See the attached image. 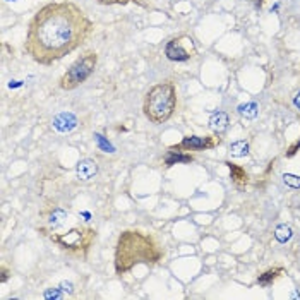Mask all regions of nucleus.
Here are the masks:
<instances>
[{"mask_svg": "<svg viewBox=\"0 0 300 300\" xmlns=\"http://www.w3.org/2000/svg\"><path fill=\"white\" fill-rule=\"evenodd\" d=\"M96 66H98V55H96V52H86V54H82L67 69L66 74L60 78V88L66 91L76 90V88L81 86L93 74Z\"/></svg>", "mask_w": 300, "mask_h": 300, "instance_id": "obj_5", "label": "nucleus"}, {"mask_svg": "<svg viewBox=\"0 0 300 300\" xmlns=\"http://www.w3.org/2000/svg\"><path fill=\"white\" fill-rule=\"evenodd\" d=\"M93 22L70 0L43 6L28 24L24 50L40 66H52L86 43Z\"/></svg>", "mask_w": 300, "mask_h": 300, "instance_id": "obj_1", "label": "nucleus"}, {"mask_svg": "<svg viewBox=\"0 0 300 300\" xmlns=\"http://www.w3.org/2000/svg\"><path fill=\"white\" fill-rule=\"evenodd\" d=\"M264 0H256V7H262Z\"/></svg>", "mask_w": 300, "mask_h": 300, "instance_id": "obj_24", "label": "nucleus"}, {"mask_svg": "<svg viewBox=\"0 0 300 300\" xmlns=\"http://www.w3.org/2000/svg\"><path fill=\"white\" fill-rule=\"evenodd\" d=\"M50 238L60 249L69 252L74 258H86L96 238V230L91 226H76L67 230L66 234H52Z\"/></svg>", "mask_w": 300, "mask_h": 300, "instance_id": "obj_4", "label": "nucleus"}, {"mask_svg": "<svg viewBox=\"0 0 300 300\" xmlns=\"http://www.w3.org/2000/svg\"><path fill=\"white\" fill-rule=\"evenodd\" d=\"M294 105L300 110V91H298L297 94H295V98H294Z\"/></svg>", "mask_w": 300, "mask_h": 300, "instance_id": "obj_22", "label": "nucleus"}, {"mask_svg": "<svg viewBox=\"0 0 300 300\" xmlns=\"http://www.w3.org/2000/svg\"><path fill=\"white\" fill-rule=\"evenodd\" d=\"M76 174H78V178L79 180H91L94 177L96 174H98V165H96L94 160H81V162L78 163V166H76Z\"/></svg>", "mask_w": 300, "mask_h": 300, "instance_id": "obj_10", "label": "nucleus"}, {"mask_svg": "<svg viewBox=\"0 0 300 300\" xmlns=\"http://www.w3.org/2000/svg\"><path fill=\"white\" fill-rule=\"evenodd\" d=\"M228 124H230V120H228V115L225 112H216L210 118V127L214 132H223L228 127Z\"/></svg>", "mask_w": 300, "mask_h": 300, "instance_id": "obj_12", "label": "nucleus"}, {"mask_svg": "<svg viewBox=\"0 0 300 300\" xmlns=\"http://www.w3.org/2000/svg\"><path fill=\"white\" fill-rule=\"evenodd\" d=\"M177 108V88L172 81L154 84L144 96L142 112L151 124L166 122Z\"/></svg>", "mask_w": 300, "mask_h": 300, "instance_id": "obj_3", "label": "nucleus"}, {"mask_svg": "<svg viewBox=\"0 0 300 300\" xmlns=\"http://www.w3.org/2000/svg\"><path fill=\"white\" fill-rule=\"evenodd\" d=\"M292 235H294V230H292L288 225H278L274 230V238L278 240V242L285 244L288 240L292 238Z\"/></svg>", "mask_w": 300, "mask_h": 300, "instance_id": "obj_17", "label": "nucleus"}, {"mask_svg": "<svg viewBox=\"0 0 300 300\" xmlns=\"http://www.w3.org/2000/svg\"><path fill=\"white\" fill-rule=\"evenodd\" d=\"M7 274H9L7 268H2V282H7Z\"/></svg>", "mask_w": 300, "mask_h": 300, "instance_id": "obj_23", "label": "nucleus"}, {"mask_svg": "<svg viewBox=\"0 0 300 300\" xmlns=\"http://www.w3.org/2000/svg\"><path fill=\"white\" fill-rule=\"evenodd\" d=\"M42 216H43V218H45V222H46L48 228H50V230H54V228H58L60 225H62L64 220L67 218V213L62 210V208H58V206H52L48 211H43Z\"/></svg>", "mask_w": 300, "mask_h": 300, "instance_id": "obj_9", "label": "nucleus"}, {"mask_svg": "<svg viewBox=\"0 0 300 300\" xmlns=\"http://www.w3.org/2000/svg\"><path fill=\"white\" fill-rule=\"evenodd\" d=\"M62 297V294H58L57 290H48L45 294V298H60Z\"/></svg>", "mask_w": 300, "mask_h": 300, "instance_id": "obj_21", "label": "nucleus"}, {"mask_svg": "<svg viewBox=\"0 0 300 300\" xmlns=\"http://www.w3.org/2000/svg\"><path fill=\"white\" fill-rule=\"evenodd\" d=\"M218 144H222V139L216 138V136H187L182 141L175 146H172L170 150L174 151H206L213 150Z\"/></svg>", "mask_w": 300, "mask_h": 300, "instance_id": "obj_7", "label": "nucleus"}, {"mask_svg": "<svg viewBox=\"0 0 300 300\" xmlns=\"http://www.w3.org/2000/svg\"><path fill=\"white\" fill-rule=\"evenodd\" d=\"M225 165L230 168V175H232V180H234L235 186L242 187V186H246V184L249 182V177H247L246 170H244L242 166L235 165V163H232V162H226Z\"/></svg>", "mask_w": 300, "mask_h": 300, "instance_id": "obj_11", "label": "nucleus"}, {"mask_svg": "<svg viewBox=\"0 0 300 300\" xmlns=\"http://www.w3.org/2000/svg\"><path fill=\"white\" fill-rule=\"evenodd\" d=\"M182 153H184V151H174V150L168 151V156L165 160L166 166H172V165H175V163H189V162H192L190 154H182Z\"/></svg>", "mask_w": 300, "mask_h": 300, "instance_id": "obj_14", "label": "nucleus"}, {"mask_svg": "<svg viewBox=\"0 0 300 300\" xmlns=\"http://www.w3.org/2000/svg\"><path fill=\"white\" fill-rule=\"evenodd\" d=\"M230 153H232V156H237V158H240V156H247V154H249V142L244 141V139H242V141L232 142Z\"/></svg>", "mask_w": 300, "mask_h": 300, "instance_id": "obj_16", "label": "nucleus"}, {"mask_svg": "<svg viewBox=\"0 0 300 300\" xmlns=\"http://www.w3.org/2000/svg\"><path fill=\"white\" fill-rule=\"evenodd\" d=\"M238 114L246 118H256L259 114V106L258 103L254 102H249V103H244V105L238 106Z\"/></svg>", "mask_w": 300, "mask_h": 300, "instance_id": "obj_15", "label": "nucleus"}, {"mask_svg": "<svg viewBox=\"0 0 300 300\" xmlns=\"http://www.w3.org/2000/svg\"><path fill=\"white\" fill-rule=\"evenodd\" d=\"M165 55L174 62H187L196 55V45L190 36H175L166 43Z\"/></svg>", "mask_w": 300, "mask_h": 300, "instance_id": "obj_6", "label": "nucleus"}, {"mask_svg": "<svg viewBox=\"0 0 300 300\" xmlns=\"http://www.w3.org/2000/svg\"><path fill=\"white\" fill-rule=\"evenodd\" d=\"M283 273V270L282 268H274V270H268V271H264L262 274H259V278H258V285H261V286H270L271 283L274 282L276 278H278L280 274Z\"/></svg>", "mask_w": 300, "mask_h": 300, "instance_id": "obj_13", "label": "nucleus"}, {"mask_svg": "<svg viewBox=\"0 0 300 300\" xmlns=\"http://www.w3.org/2000/svg\"><path fill=\"white\" fill-rule=\"evenodd\" d=\"M300 150V139H298V141L297 142H295L294 144V146H290V150H288V153H286V156H290V158H292V156H295V153H297V151Z\"/></svg>", "mask_w": 300, "mask_h": 300, "instance_id": "obj_20", "label": "nucleus"}, {"mask_svg": "<svg viewBox=\"0 0 300 300\" xmlns=\"http://www.w3.org/2000/svg\"><path fill=\"white\" fill-rule=\"evenodd\" d=\"M283 180H285L286 186L294 187V189H298V187H300V177H297V175L285 174V175H283Z\"/></svg>", "mask_w": 300, "mask_h": 300, "instance_id": "obj_18", "label": "nucleus"}, {"mask_svg": "<svg viewBox=\"0 0 300 300\" xmlns=\"http://www.w3.org/2000/svg\"><path fill=\"white\" fill-rule=\"evenodd\" d=\"M54 127L58 132H70L78 127V118L70 112H62L54 118Z\"/></svg>", "mask_w": 300, "mask_h": 300, "instance_id": "obj_8", "label": "nucleus"}, {"mask_svg": "<svg viewBox=\"0 0 300 300\" xmlns=\"http://www.w3.org/2000/svg\"><path fill=\"white\" fill-rule=\"evenodd\" d=\"M165 258V250L151 234L129 228L124 230L115 246V273L126 274L139 264L154 266Z\"/></svg>", "mask_w": 300, "mask_h": 300, "instance_id": "obj_2", "label": "nucleus"}, {"mask_svg": "<svg viewBox=\"0 0 300 300\" xmlns=\"http://www.w3.org/2000/svg\"><path fill=\"white\" fill-rule=\"evenodd\" d=\"M130 2L139 4V0H98V4H102V6H127Z\"/></svg>", "mask_w": 300, "mask_h": 300, "instance_id": "obj_19", "label": "nucleus"}]
</instances>
